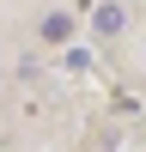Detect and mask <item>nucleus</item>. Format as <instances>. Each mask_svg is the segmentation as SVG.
I'll return each instance as SVG.
<instances>
[{
  "mask_svg": "<svg viewBox=\"0 0 146 152\" xmlns=\"http://www.w3.org/2000/svg\"><path fill=\"white\" fill-rule=\"evenodd\" d=\"M67 37H73V18L67 12H49L43 18V43H67Z\"/></svg>",
  "mask_w": 146,
  "mask_h": 152,
  "instance_id": "2",
  "label": "nucleus"
},
{
  "mask_svg": "<svg viewBox=\"0 0 146 152\" xmlns=\"http://www.w3.org/2000/svg\"><path fill=\"white\" fill-rule=\"evenodd\" d=\"M122 24H128V12H122V6H116V0H104V6H97V12H91V31H97V37H116V31H122Z\"/></svg>",
  "mask_w": 146,
  "mask_h": 152,
  "instance_id": "1",
  "label": "nucleus"
}]
</instances>
